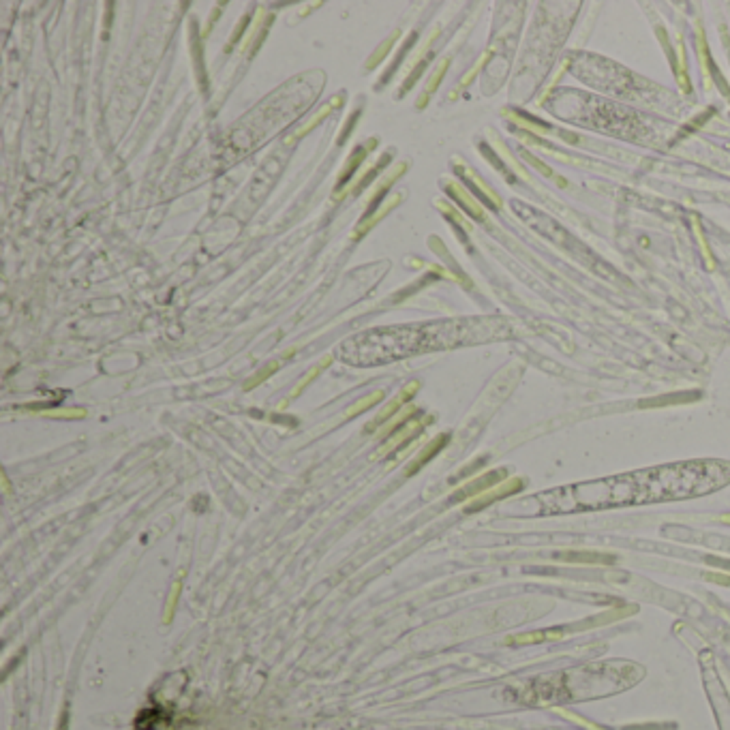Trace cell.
Masks as SVG:
<instances>
[{
    "instance_id": "cell-1",
    "label": "cell",
    "mask_w": 730,
    "mask_h": 730,
    "mask_svg": "<svg viewBox=\"0 0 730 730\" xmlns=\"http://www.w3.org/2000/svg\"><path fill=\"white\" fill-rule=\"evenodd\" d=\"M730 482V463L688 461L677 465L651 467L632 474L610 476L591 482L553 488L527 499L531 516L570 514L585 510H604L617 506L655 504L690 499L713 492Z\"/></svg>"
}]
</instances>
